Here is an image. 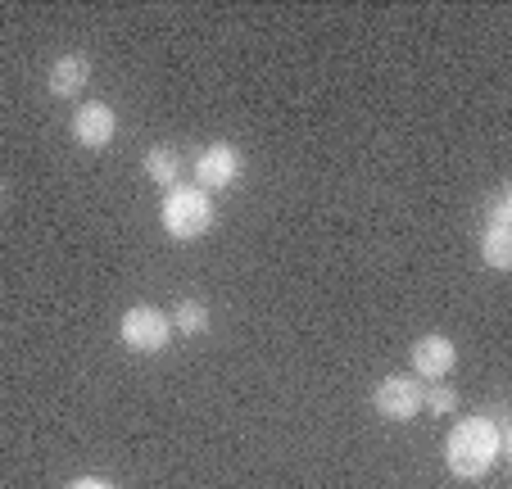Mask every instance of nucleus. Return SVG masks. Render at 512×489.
<instances>
[{"instance_id": "obj_1", "label": "nucleus", "mask_w": 512, "mask_h": 489, "mask_svg": "<svg viewBox=\"0 0 512 489\" xmlns=\"http://www.w3.org/2000/svg\"><path fill=\"white\" fill-rule=\"evenodd\" d=\"M499 453H503V435L490 417H467V422H458L445 440L449 471L463 480H481L485 471L499 462Z\"/></svg>"}, {"instance_id": "obj_2", "label": "nucleus", "mask_w": 512, "mask_h": 489, "mask_svg": "<svg viewBox=\"0 0 512 489\" xmlns=\"http://www.w3.org/2000/svg\"><path fill=\"white\" fill-rule=\"evenodd\" d=\"M164 227H168V236H177V240L204 236V231L213 227V200H209V191L177 182L173 191L164 195Z\"/></svg>"}, {"instance_id": "obj_3", "label": "nucleus", "mask_w": 512, "mask_h": 489, "mask_svg": "<svg viewBox=\"0 0 512 489\" xmlns=\"http://www.w3.org/2000/svg\"><path fill=\"white\" fill-rule=\"evenodd\" d=\"M118 336H123V345L132 349V354H159V349L168 345V336H173V322H168L159 308L136 304V308H127L123 313Z\"/></svg>"}, {"instance_id": "obj_4", "label": "nucleus", "mask_w": 512, "mask_h": 489, "mask_svg": "<svg viewBox=\"0 0 512 489\" xmlns=\"http://www.w3.org/2000/svg\"><path fill=\"white\" fill-rule=\"evenodd\" d=\"M372 408H377L386 422H408V417H417V408H422V381L417 376H386V381L377 385V394H372Z\"/></svg>"}, {"instance_id": "obj_5", "label": "nucleus", "mask_w": 512, "mask_h": 489, "mask_svg": "<svg viewBox=\"0 0 512 489\" xmlns=\"http://www.w3.org/2000/svg\"><path fill=\"white\" fill-rule=\"evenodd\" d=\"M236 177H241V150L236 145H209V150H200V159H195V186L200 191H223V186H232Z\"/></svg>"}, {"instance_id": "obj_6", "label": "nucleus", "mask_w": 512, "mask_h": 489, "mask_svg": "<svg viewBox=\"0 0 512 489\" xmlns=\"http://www.w3.org/2000/svg\"><path fill=\"white\" fill-rule=\"evenodd\" d=\"M118 132V114L105 105V100H87V105H78V114H73V136H78V145H87V150H105L109 141H114Z\"/></svg>"}, {"instance_id": "obj_7", "label": "nucleus", "mask_w": 512, "mask_h": 489, "mask_svg": "<svg viewBox=\"0 0 512 489\" xmlns=\"http://www.w3.org/2000/svg\"><path fill=\"white\" fill-rule=\"evenodd\" d=\"M458 363V349L449 336H422L413 345V372L426 376V381H440V376H449Z\"/></svg>"}, {"instance_id": "obj_8", "label": "nucleus", "mask_w": 512, "mask_h": 489, "mask_svg": "<svg viewBox=\"0 0 512 489\" xmlns=\"http://www.w3.org/2000/svg\"><path fill=\"white\" fill-rule=\"evenodd\" d=\"M87 77H91V59L87 55H59L55 64H50L46 87H50V96L68 100V96H78V91L87 87Z\"/></svg>"}, {"instance_id": "obj_9", "label": "nucleus", "mask_w": 512, "mask_h": 489, "mask_svg": "<svg viewBox=\"0 0 512 489\" xmlns=\"http://www.w3.org/2000/svg\"><path fill=\"white\" fill-rule=\"evenodd\" d=\"M145 173H150V182L155 186L173 191L177 177H182V154H177L173 145H155V150L145 154Z\"/></svg>"}, {"instance_id": "obj_10", "label": "nucleus", "mask_w": 512, "mask_h": 489, "mask_svg": "<svg viewBox=\"0 0 512 489\" xmlns=\"http://www.w3.org/2000/svg\"><path fill=\"white\" fill-rule=\"evenodd\" d=\"M481 254H485V263H490V268L508 272L512 268V227H490V231H485Z\"/></svg>"}, {"instance_id": "obj_11", "label": "nucleus", "mask_w": 512, "mask_h": 489, "mask_svg": "<svg viewBox=\"0 0 512 489\" xmlns=\"http://www.w3.org/2000/svg\"><path fill=\"white\" fill-rule=\"evenodd\" d=\"M168 322H173L182 336H204V331H209V308H204L200 299H182V304H177V313L168 317Z\"/></svg>"}, {"instance_id": "obj_12", "label": "nucleus", "mask_w": 512, "mask_h": 489, "mask_svg": "<svg viewBox=\"0 0 512 489\" xmlns=\"http://www.w3.org/2000/svg\"><path fill=\"white\" fill-rule=\"evenodd\" d=\"M422 408H431L435 417H449L458 408V390L449 385H435V390H422Z\"/></svg>"}, {"instance_id": "obj_13", "label": "nucleus", "mask_w": 512, "mask_h": 489, "mask_svg": "<svg viewBox=\"0 0 512 489\" xmlns=\"http://www.w3.org/2000/svg\"><path fill=\"white\" fill-rule=\"evenodd\" d=\"M490 227H512V191H499L490 204Z\"/></svg>"}, {"instance_id": "obj_14", "label": "nucleus", "mask_w": 512, "mask_h": 489, "mask_svg": "<svg viewBox=\"0 0 512 489\" xmlns=\"http://www.w3.org/2000/svg\"><path fill=\"white\" fill-rule=\"evenodd\" d=\"M68 489H114V485H105V480H100V476H78V480H73V485H68Z\"/></svg>"}]
</instances>
